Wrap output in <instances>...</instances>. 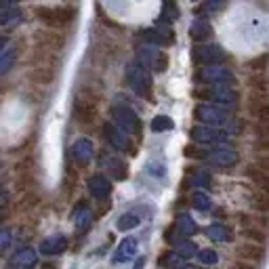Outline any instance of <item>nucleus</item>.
<instances>
[{"label": "nucleus", "mask_w": 269, "mask_h": 269, "mask_svg": "<svg viewBox=\"0 0 269 269\" xmlns=\"http://www.w3.org/2000/svg\"><path fill=\"white\" fill-rule=\"evenodd\" d=\"M126 78H129V84L131 89L141 95V97H149V91H151V76L145 67H141L137 61L129 65V72H126Z\"/></svg>", "instance_id": "1"}, {"label": "nucleus", "mask_w": 269, "mask_h": 269, "mask_svg": "<svg viewBox=\"0 0 269 269\" xmlns=\"http://www.w3.org/2000/svg\"><path fill=\"white\" fill-rule=\"evenodd\" d=\"M137 63L141 67H145L147 72L149 69H156V72H164L166 67V57L162 55V51H158V47L145 45L137 51Z\"/></svg>", "instance_id": "2"}, {"label": "nucleus", "mask_w": 269, "mask_h": 269, "mask_svg": "<svg viewBox=\"0 0 269 269\" xmlns=\"http://www.w3.org/2000/svg\"><path fill=\"white\" fill-rule=\"evenodd\" d=\"M194 116L200 120L204 126H212V129H217V126L225 124L229 120V114H227V109H223V107H217V105H198L196 111H194Z\"/></svg>", "instance_id": "3"}, {"label": "nucleus", "mask_w": 269, "mask_h": 269, "mask_svg": "<svg viewBox=\"0 0 269 269\" xmlns=\"http://www.w3.org/2000/svg\"><path fill=\"white\" fill-rule=\"evenodd\" d=\"M111 118H114V124L126 135H137L141 131V122L131 107H114L111 109Z\"/></svg>", "instance_id": "4"}, {"label": "nucleus", "mask_w": 269, "mask_h": 269, "mask_svg": "<svg viewBox=\"0 0 269 269\" xmlns=\"http://www.w3.org/2000/svg\"><path fill=\"white\" fill-rule=\"evenodd\" d=\"M200 78H202L204 82H208L210 87H232V84H234V74L229 72L227 67H223V65H208V67H202Z\"/></svg>", "instance_id": "5"}, {"label": "nucleus", "mask_w": 269, "mask_h": 269, "mask_svg": "<svg viewBox=\"0 0 269 269\" xmlns=\"http://www.w3.org/2000/svg\"><path fill=\"white\" fill-rule=\"evenodd\" d=\"M191 139L196 143H223L227 139V133L221 129H212V126H204V124H196L191 129Z\"/></svg>", "instance_id": "6"}, {"label": "nucleus", "mask_w": 269, "mask_h": 269, "mask_svg": "<svg viewBox=\"0 0 269 269\" xmlns=\"http://www.w3.org/2000/svg\"><path fill=\"white\" fill-rule=\"evenodd\" d=\"M194 57H196L198 63H202L204 67L219 65L225 59V51L221 47H217V45H200V47H196Z\"/></svg>", "instance_id": "7"}, {"label": "nucleus", "mask_w": 269, "mask_h": 269, "mask_svg": "<svg viewBox=\"0 0 269 269\" xmlns=\"http://www.w3.org/2000/svg\"><path fill=\"white\" fill-rule=\"evenodd\" d=\"M198 95L204 97V99H208V101H215L217 107H219V105L229 107V105L236 103V99H238V95H236V91H234L232 87H208L206 91L198 93Z\"/></svg>", "instance_id": "8"}, {"label": "nucleus", "mask_w": 269, "mask_h": 269, "mask_svg": "<svg viewBox=\"0 0 269 269\" xmlns=\"http://www.w3.org/2000/svg\"><path fill=\"white\" fill-rule=\"evenodd\" d=\"M202 158L208 162V164H215V166H232L238 162V153L234 147L229 145H219L215 149H210L208 153H204Z\"/></svg>", "instance_id": "9"}, {"label": "nucleus", "mask_w": 269, "mask_h": 269, "mask_svg": "<svg viewBox=\"0 0 269 269\" xmlns=\"http://www.w3.org/2000/svg\"><path fill=\"white\" fill-rule=\"evenodd\" d=\"M103 133H105V139L109 141V145L118 149V151H129L131 149V139L126 133H122L114 122H105L103 126Z\"/></svg>", "instance_id": "10"}, {"label": "nucleus", "mask_w": 269, "mask_h": 269, "mask_svg": "<svg viewBox=\"0 0 269 269\" xmlns=\"http://www.w3.org/2000/svg\"><path fill=\"white\" fill-rule=\"evenodd\" d=\"M143 36L151 47H164V45H171L173 42V30L171 27H164V25H156L151 30H145Z\"/></svg>", "instance_id": "11"}, {"label": "nucleus", "mask_w": 269, "mask_h": 269, "mask_svg": "<svg viewBox=\"0 0 269 269\" xmlns=\"http://www.w3.org/2000/svg\"><path fill=\"white\" fill-rule=\"evenodd\" d=\"M87 185H89V191L93 194V198H97V200H103V198H107L109 191H111V183H109V179L103 177V175L91 177Z\"/></svg>", "instance_id": "12"}, {"label": "nucleus", "mask_w": 269, "mask_h": 269, "mask_svg": "<svg viewBox=\"0 0 269 269\" xmlns=\"http://www.w3.org/2000/svg\"><path fill=\"white\" fill-rule=\"evenodd\" d=\"M135 254H137V240L135 238H126L120 242L116 254H114V263H126V261H131L135 259Z\"/></svg>", "instance_id": "13"}, {"label": "nucleus", "mask_w": 269, "mask_h": 269, "mask_svg": "<svg viewBox=\"0 0 269 269\" xmlns=\"http://www.w3.org/2000/svg\"><path fill=\"white\" fill-rule=\"evenodd\" d=\"M36 259H38V254L34 248H19L15 254H13L11 263L15 269H25V267H32L36 263Z\"/></svg>", "instance_id": "14"}, {"label": "nucleus", "mask_w": 269, "mask_h": 269, "mask_svg": "<svg viewBox=\"0 0 269 269\" xmlns=\"http://www.w3.org/2000/svg\"><path fill=\"white\" fill-rule=\"evenodd\" d=\"M65 246H67V240L63 236H51L40 244V252L47 254V257H51V254H61L65 250Z\"/></svg>", "instance_id": "15"}, {"label": "nucleus", "mask_w": 269, "mask_h": 269, "mask_svg": "<svg viewBox=\"0 0 269 269\" xmlns=\"http://www.w3.org/2000/svg\"><path fill=\"white\" fill-rule=\"evenodd\" d=\"M72 156L80 164L89 162L93 158V143H91L89 139H78L76 143H74V147H72Z\"/></svg>", "instance_id": "16"}, {"label": "nucleus", "mask_w": 269, "mask_h": 269, "mask_svg": "<svg viewBox=\"0 0 269 269\" xmlns=\"http://www.w3.org/2000/svg\"><path fill=\"white\" fill-rule=\"evenodd\" d=\"M175 232L185 240V238H189V236H194L196 234V223H194V219L189 217V215H185V212H181V215L177 217V221H175Z\"/></svg>", "instance_id": "17"}, {"label": "nucleus", "mask_w": 269, "mask_h": 269, "mask_svg": "<svg viewBox=\"0 0 269 269\" xmlns=\"http://www.w3.org/2000/svg\"><path fill=\"white\" fill-rule=\"evenodd\" d=\"M21 17V11L17 5H5L3 9H0V23L3 25H13L17 23Z\"/></svg>", "instance_id": "18"}, {"label": "nucleus", "mask_w": 269, "mask_h": 269, "mask_svg": "<svg viewBox=\"0 0 269 269\" xmlns=\"http://www.w3.org/2000/svg\"><path fill=\"white\" fill-rule=\"evenodd\" d=\"M206 236L215 242H229L232 240V232L225 225H210V227H206Z\"/></svg>", "instance_id": "19"}, {"label": "nucleus", "mask_w": 269, "mask_h": 269, "mask_svg": "<svg viewBox=\"0 0 269 269\" xmlns=\"http://www.w3.org/2000/svg\"><path fill=\"white\" fill-rule=\"evenodd\" d=\"M191 36L196 38V40H206L210 34H212V27H210V23L206 21V19H196L194 23H191Z\"/></svg>", "instance_id": "20"}, {"label": "nucleus", "mask_w": 269, "mask_h": 269, "mask_svg": "<svg viewBox=\"0 0 269 269\" xmlns=\"http://www.w3.org/2000/svg\"><path fill=\"white\" fill-rule=\"evenodd\" d=\"M103 164H105L107 171L111 173V177H116V179H124L126 177V166H124L122 160H118V158H105Z\"/></svg>", "instance_id": "21"}, {"label": "nucleus", "mask_w": 269, "mask_h": 269, "mask_svg": "<svg viewBox=\"0 0 269 269\" xmlns=\"http://www.w3.org/2000/svg\"><path fill=\"white\" fill-rule=\"evenodd\" d=\"M15 57H17L15 49L0 51V76H3V74H7L9 69L13 67V63H15Z\"/></svg>", "instance_id": "22"}, {"label": "nucleus", "mask_w": 269, "mask_h": 269, "mask_svg": "<svg viewBox=\"0 0 269 269\" xmlns=\"http://www.w3.org/2000/svg\"><path fill=\"white\" fill-rule=\"evenodd\" d=\"M141 223V219L137 215H133V212H126V215H122L118 221H116V227L120 232H129V229H135L137 225Z\"/></svg>", "instance_id": "23"}, {"label": "nucleus", "mask_w": 269, "mask_h": 269, "mask_svg": "<svg viewBox=\"0 0 269 269\" xmlns=\"http://www.w3.org/2000/svg\"><path fill=\"white\" fill-rule=\"evenodd\" d=\"M175 254H179L181 259H189V257H194V254H198V248H196V244L191 242V240H183V242L177 244Z\"/></svg>", "instance_id": "24"}, {"label": "nucleus", "mask_w": 269, "mask_h": 269, "mask_svg": "<svg viewBox=\"0 0 269 269\" xmlns=\"http://www.w3.org/2000/svg\"><path fill=\"white\" fill-rule=\"evenodd\" d=\"M175 126V122L168 118V116H156L151 120V131L153 133H164V131H171Z\"/></svg>", "instance_id": "25"}, {"label": "nucleus", "mask_w": 269, "mask_h": 269, "mask_svg": "<svg viewBox=\"0 0 269 269\" xmlns=\"http://www.w3.org/2000/svg\"><path fill=\"white\" fill-rule=\"evenodd\" d=\"M89 221H91V210H89L87 206H78V208L74 210V223H76V227H78V229L87 227Z\"/></svg>", "instance_id": "26"}, {"label": "nucleus", "mask_w": 269, "mask_h": 269, "mask_svg": "<svg viewBox=\"0 0 269 269\" xmlns=\"http://www.w3.org/2000/svg\"><path fill=\"white\" fill-rule=\"evenodd\" d=\"M191 204H194V208H198V210H208L212 202H210V196H208V194L196 191V194L191 196Z\"/></svg>", "instance_id": "27"}, {"label": "nucleus", "mask_w": 269, "mask_h": 269, "mask_svg": "<svg viewBox=\"0 0 269 269\" xmlns=\"http://www.w3.org/2000/svg\"><path fill=\"white\" fill-rule=\"evenodd\" d=\"M198 259H200L202 265H215L219 261V254L212 248H204V250H198Z\"/></svg>", "instance_id": "28"}, {"label": "nucleus", "mask_w": 269, "mask_h": 269, "mask_svg": "<svg viewBox=\"0 0 269 269\" xmlns=\"http://www.w3.org/2000/svg\"><path fill=\"white\" fill-rule=\"evenodd\" d=\"M210 183V175L206 171H196L191 175V185H208Z\"/></svg>", "instance_id": "29"}, {"label": "nucleus", "mask_w": 269, "mask_h": 269, "mask_svg": "<svg viewBox=\"0 0 269 269\" xmlns=\"http://www.w3.org/2000/svg\"><path fill=\"white\" fill-rule=\"evenodd\" d=\"M250 177L259 183L261 187H269V175L263 173V171H250Z\"/></svg>", "instance_id": "30"}, {"label": "nucleus", "mask_w": 269, "mask_h": 269, "mask_svg": "<svg viewBox=\"0 0 269 269\" xmlns=\"http://www.w3.org/2000/svg\"><path fill=\"white\" fill-rule=\"evenodd\" d=\"M162 265H171V267H183V259L179 257V254L171 252V254H166V257L162 259Z\"/></svg>", "instance_id": "31"}, {"label": "nucleus", "mask_w": 269, "mask_h": 269, "mask_svg": "<svg viewBox=\"0 0 269 269\" xmlns=\"http://www.w3.org/2000/svg\"><path fill=\"white\" fill-rule=\"evenodd\" d=\"M9 246H11V234L0 229V252H5Z\"/></svg>", "instance_id": "32"}, {"label": "nucleus", "mask_w": 269, "mask_h": 269, "mask_svg": "<svg viewBox=\"0 0 269 269\" xmlns=\"http://www.w3.org/2000/svg\"><path fill=\"white\" fill-rule=\"evenodd\" d=\"M5 45H7V36L0 34V51H5Z\"/></svg>", "instance_id": "33"}, {"label": "nucleus", "mask_w": 269, "mask_h": 269, "mask_svg": "<svg viewBox=\"0 0 269 269\" xmlns=\"http://www.w3.org/2000/svg\"><path fill=\"white\" fill-rule=\"evenodd\" d=\"M143 265H145V259H139L137 265H135V269H143Z\"/></svg>", "instance_id": "34"}]
</instances>
